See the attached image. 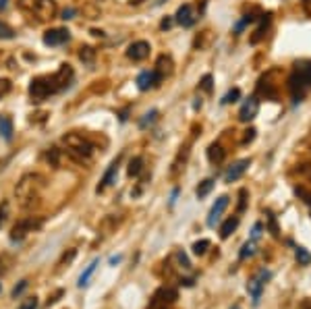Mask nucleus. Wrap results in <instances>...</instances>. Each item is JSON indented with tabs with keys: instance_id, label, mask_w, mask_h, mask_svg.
<instances>
[{
	"instance_id": "2eb2a0df",
	"label": "nucleus",
	"mask_w": 311,
	"mask_h": 309,
	"mask_svg": "<svg viewBox=\"0 0 311 309\" xmlns=\"http://www.w3.org/2000/svg\"><path fill=\"white\" fill-rule=\"evenodd\" d=\"M116 172H118V160H114V162L110 164V168L106 170L104 178L100 180V185H98V189H96V191H98V193H102L106 187H110V185H112V180L116 178Z\"/></svg>"
},
{
	"instance_id": "cd10ccee",
	"label": "nucleus",
	"mask_w": 311,
	"mask_h": 309,
	"mask_svg": "<svg viewBox=\"0 0 311 309\" xmlns=\"http://www.w3.org/2000/svg\"><path fill=\"white\" fill-rule=\"evenodd\" d=\"M156 118H158V110H150L148 114L139 120V127H141V129H148L150 124H154V122H156Z\"/></svg>"
},
{
	"instance_id": "f257e3e1",
	"label": "nucleus",
	"mask_w": 311,
	"mask_h": 309,
	"mask_svg": "<svg viewBox=\"0 0 311 309\" xmlns=\"http://www.w3.org/2000/svg\"><path fill=\"white\" fill-rule=\"evenodd\" d=\"M46 187V180L42 174L38 172H30V174H23L21 180L17 182L15 187V193H17V200L23 204V206H30L34 200L40 198L42 189Z\"/></svg>"
},
{
	"instance_id": "4be33fe9",
	"label": "nucleus",
	"mask_w": 311,
	"mask_h": 309,
	"mask_svg": "<svg viewBox=\"0 0 311 309\" xmlns=\"http://www.w3.org/2000/svg\"><path fill=\"white\" fill-rule=\"evenodd\" d=\"M236 226H238V218H236V216L228 218V220H226L222 226H220V236H222V238H228V236L232 234V230H236Z\"/></svg>"
},
{
	"instance_id": "58836bf2",
	"label": "nucleus",
	"mask_w": 311,
	"mask_h": 309,
	"mask_svg": "<svg viewBox=\"0 0 311 309\" xmlns=\"http://www.w3.org/2000/svg\"><path fill=\"white\" fill-rule=\"evenodd\" d=\"M299 172H301L307 180H311V164H303V166L299 168Z\"/></svg>"
},
{
	"instance_id": "4c0bfd02",
	"label": "nucleus",
	"mask_w": 311,
	"mask_h": 309,
	"mask_svg": "<svg viewBox=\"0 0 311 309\" xmlns=\"http://www.w3.org/2000/svg\"><path fill=\"white\" fill-rule=\"evenodd\" d=\"M10 92V81L8 79H0V98L6 96Z\"/></svg>"
},
{
	"instance_id": "bb28decb",
	"label": "nucleus",
	"mask_w": 311,
	"mask_h": 309,
	"mask_svg": "<svg viewBox=\"0 0 311 309\" xmlns=\"http://www.w3.org/2000/svg\"><path fill=\"white\" fill-rule=\"evenodd\" d=\"M141 170H144V160H141V158H133L129 162V176H139Z\"/></svg>"
},
{
	"instance_id": "09e8293b",
	"label": "nucleus",
	"mask_w": 311,
	"mask_h": 309,
	"mask_svg": "<svg viewBox=\"0 0 311 309\" xmlns=\"http://www.w3.org/2000/svg\"><path fill=\"white\" fill-rule=\"evenodd\" d=\"M92 34H94L96 38H104V32H98V30H92Z\"/></svg>"
},
{
	"instance_id": "6ab92c4d",
	"label": "nucleus",
	"mask_w": 311,
	"mask_h": 309,
	"mask_svg": "<svg viewBox=\"0 0 311 309\" xmlns=\"http://www.w3.org/2000/svg\"><path fill=\"white\" fill-rule=\"evenodd\" d=\"M54 77H56V81L60 83V88L64 90L70 83V79H73V68H70L68 64H60V68L54 73Z\"/></svg>"
},
{
	"instance_id": "5701e85b",
	"label": "nucleus",
	"mask_w": 311,
	"mask_h": 309,
	"mask_svg": "<svg viewBox=\"0 0 311 309\" xmlns=\"http://www.w3.org/2000/svg\"><path fill=\"white\" fill-rule=\"evenodd\" d=\"M98 264H100V262L94 260V262L88 266V268H86V272H83V274L79 276V286H88V282H90L92 274H94V272H96V268H98Z\"/></svg>"
},
{
	"instance_id": "6e6552de",
	"label": "nucleus",
	"mask_w": 311,
	"mask_h": 309,
	"mask_svg": "<svg viewBox=\"0 0 311 309\" xmlns=\"http://www.w3.org/2000/svg\"><path fill=\"white\" fill-rule=\"evenodd\" d=\"M70 40V34L64 27H56V30H48L44 34V44L46 46H62Z\"/></svg>"
},
{
	"instance_id": "a18cd8bd",
	"label": "nucleus",
	"mask_w": 311,
	"mask_h": 309,
	"mask_svg": "<svg viewBox=\"0 0 311 309\" xmlns=\"http://www.w3.org/2000/svg\"><path fill=\"white\" fill-rule=\"evenodd\" d=\"M268 218H270V228H272V234L274 236H278V226H276V220H274V216L268 212Z\"/></svg>"
},
{
	"instance_id": "e433bc0d",
	"label": "nucleus",
	"mask_w": 311,
	"mask_h": 309,
	"mask_svg": "<svg viewBox=\"0 0 311 309\" xmlns=\"http://www.w3.org/2000/svg\"><path fill=\"white\" fill-rule=\"evenodd\" d=\"M19 309H38V299H36V297L25 299V301L19 305Z\"/></svg>"
},
{
	"instance_id": "f8f14e48",
	"label": "nucleus",
	"mask_w": 311,
	"mask_h": 309,
	"mask_svg": "<svg viewBox=\"0 0 311 309\" xmlns=\"http://www.w3.org/2000/svg\"><path fill=\"white\" fill-rule=\"evenodd\" d=\"M228 208V195H222V198L216 200V204L212 206L210 210V216H208V226H214V224L218 222V218L224 214V210Z\"/></svg>"
},
{
	"instance_id": "ddd939ff",
	"label": "nucleus",
	"mask_w": 311,
	"mask_h": 309,
	"mask_svg": "<svg viewBox=\"0 0 311 309\" xmlns=\"http://www.w3.org/2000/svg\"><path fill=\"white\" fill-rule=\"evenodd\" d=\"M174 19H176V23H178V25H182V27H191V25L195 23V17H193V8H191V4H182V6H178V10H176Z\"/></svg>"
},
{
	"instance_id": "c85d7f7f",
	"label": "nucleus",
	"mask_w": 311,
	"mask_h": 309,
	"mask_svg": "<svg viewBox=\"0 0 311 309\" xmlns=\"http://www.w3.org/2000/svg\"><path fill=\"white\" fill-rule=\"evenodd\" d=\"M256 241H247L245 245H243V249H241V254H238V258L241 260H247V258H251L253 254H256Z\"/></svg>"
},
{
	"instance_id": "dca6fc26",
	"label": "nucleus",
	"mask_w": 311,
	"mask_h": 309,
	"mask_svg": "<svg viewBox=\"0 0 311 309\" xmlns=\"http://www.w3.org/2000/svg\"><path fill=\"white\" fill-rule=\"evenodd\" d=\"M294 73L303 79L307 88H311V60H301L294 64Z\"/></svg>"
},
{
	"instance_id": "2f4dec72",
	"label": "nucleus",
	"mask_w": 311,
	"mask_h": 309,
	"mask_svg": "<svg viewBox=\"0 0 311 309\" xmlns=\"http://www.w3.org/2000/svg\"><path fill=\"white\" fill-rule=\"evenodd\" d=\"M15 38V32H12V27H8L6 23L0 21V40H12Z\"/></svg>"
},
{
	"instance_id": "c756f323",
	"label": "nucleus",
	"mask_w": 311,
	"mask_h": 309,
	"mask_svg": "<svg viewBox=\"0 0 311 309\" xmlns=\"http://www.w3.org/2000/svg\"><path fill=\"white\" fill-rule=\"evenodd\" d=\"M94 56H96V50H94L92 46H83L81 52H79V58H81L83 62H92Z\"/></svg>"
},
{
	"instance_id": "0eeeda50",
	"label": "nucleus",
	"mask_w": 311,
	"mask_h": 309,
	"mask_svg": "<svg viewBox=\"0 0 311 309\" xmlns=\"http://www.w3.org/2000/svg\"><path fill=\"white\" fill-rule=\"evenodd\" d=\"M40 220H34V218H27V220H19L15 226H12V232H10V238L12 241H21V238H25L27 232H32L34 228L40 226Z\"/></svg>"
},
{
	"instance_id": "aec40b11",
	"label": "nucleus",
	"mask_w": 311,
	"mask_h": 309,
	"mask_svg": "<svg viewBox=\"0 0 311 309\" xmlns=\"http://www.w3.org/2000/svg\"><path fill=\"white\" fill-rule=\"evenodd\" d=\"M12 120H10V116H6V114H2L0 116V137L4 139V142H10L12 139Z\"/></svg>"
},
{
	"instance_id": "393cba45",
	"label": "nucleus",
	"mask_w": 311,
	"mask_h": 309,
	"mask_svg": "<svg viewBox=\"0 0 311 309\" xmlns=\"http://www.w3.org/2000/svg\"><path fill=\"white\" fill-rule=\"evenodd\" d=\"M294 258H296V262H299V266H309L311 264V254L305 247H296Z\"/></svg>"
},
{
	"instance_id": "7c9ffc66",
	"label": "nucleus",
	"mask_w": 311,
	"mask_h": 309,
	"mask_svg": "<svg viewBox=\"0 0 311 309\" xmlns=\"http://www.w3.org/2000/svg\"><path fill=\"white\" fill-rule=\"evenodd\" d=\"M208 247H210V241H208V238H202V241L193 243V254L195 256H204L208 251Z\"/></svg>"
},
{
	"instance_id": "4468645a",
	"label": "nucleus",
	"mask_w": 311,
	"mask_h": 309,
	"mask_svg": "<svg viewBox=\"0 0 311 309\" xmlns=\"http://www.w3.org/2000/svg\"><path fill=\"white\" fill-rule=\"evenodd\" d=\"M176 299H178V292L174 288H170V286H162L158 292L154 294V301L156 303H162V305H170Z\"/></svg>"
},
{
	"instance_id": "9b49d317",
	"label": "nucleus",
	"mask_w": 311,
	"mask_h": 309,
	"mask_svg": "<svg viewBox=\"0 0 311 309\" xmlns=\"http://www.w3.org/2000/svg\"><path fill=\"white\" fill-rule=\"evenodd\" d=\"M251 166V160L249 158H245V160H238V162H234L228 170H226V174H224V180L226 182H232V180H238L243 174H245V170Z\"/></svg>"
},
{
	"instance_id": "9d476101",
	"label": "nucleus",
	"mask_w": 311,
	"mask_h": 309,
	"mask_svg": "<svg viewBox=\"0 0 311 309\" xmlns=\"http://www.w3.org/2000/svg\"><path fill=\"white\" fill-rule=\"evenodd\" d=\"M148 54H150V44L146 40H137V42H133L129 48H126V56H129L131 60H135V62L148 58Z\"/></svg>"
},
{
	"instance_id": "a878e982",
	"label": "nucleus",
	"mask_w": 311,
	"mask_h": 309,
	"mask_svg": "<svg viewBox=\"0 0 311 309\" xmlns=\"http://www.w3.org/2000/svg\"><path fill=\"white\" fill-rule=\"evenodd\" d=\"M214 189V180L212 178H206L200 182V187H197V198H206V195Z\"/></svg>"
},
{
	"instance_id": "de8ad7c7",
	"label": "nucleus",
	"mask_w": 311,
	"mask_h": 309,
	"mask_svg": "<svg viewBox=\"0 0 311 309\" xmlns=\"http://www.w3.org/2000/svg\"><path fill=\"white\" fill-rule=\"evenodd\" d=\"M73 15H75V8H66L62 12V19H73Z\"/></svg>"
},
{
	"instance_id": "49530a36",
	"label": "nucleus",
	"mask_w": 311,
	"mask_h": 309,
	"mask_svg": "<svg viewBox=\"0 0 311 309\" xmlns=\"http://www.w3.org/2000/svg\"><path fill=\"white\" fill-rule=\"evenodd\" d=\"M170 27H172V19H164L160 23V30H170Z\"/></svg>"
},
{
	"instance_id": "72a5a7b5",
	"label": "nucleus",
	"mask_w": 311,
	"mask_h": 309,
	"mask_svg": "<svg viewBox=\"0 0 311 309\" xmlns=\"http://www.w3.org/2000/svg\"><path fill=\"white\" fill-rule=\"evenodd\" d=\"M48 162H50L54 168L60 164V152L56 150V148H50V150H48Z\"/></svg>"
},
{
	"instance_id": "39448f33",
	"label": "nucleus",
	"mask_w": 311,
	"mask_h": 309,
	"mask_svg": "<svg viewBox=\"0 0 311 309\" xmlns=\"http://www.w3.org/2000/svg\"><path fill=\"white\" fill-rule=\"evenodd\" d=\"M36 15L42 19V21H48V19H54L56 17V0H34V8H32Z\"/></svg>"
},
{
	"instance_id": "79ce46f5",
	"label": "nucleus",
	"mask_w": 311,
	"mask_h": 309,
	"mask_svg": "<svg viewBox=\"0 0 311 309\" xmlns=\"http://www.w3.org/2000/svg\"><path fill=\"white\" fill-rule=\"evenodd\" d=\"M238 198H241V202H238V212H243V210H245V198H247V191L245 189H241V193H238Z\"/></svg>"
},
{
	"instance_id": "412c9836",
	"label": "nucleus",
	"mask_w": 311,
	"mask_h": 309,
	"mask_svg": "<svg viewBox=\"0 0 311 309\" xmlns=\"http://www.w3.org/2000/svg\"><path fill=\"white\" fill-rule=\"evenodd\" d=\"M268 25H270V15H264V19H262V25L256 30V34L251 36V44H260V42L264 40V36H266V30H268Z\"/></svg>"
},
{
	"instance_id": "c9c22d12",
	"label": "nucleus",
	"mask_w": 311,
	"mask_h": 309,
	"mask_svg": "<svg viewBox=\"0 0 311 309\" xmlns=\"http://www.w3.org/2000/svg\"><path fill=\"white\" fill-rule=\"evenodd\" d=\"M212 81H214V79H212V75H204L202 77V83H200V88L204 90V92H212Z\"/></svg>"
},
{
	"instance_id": "37998d69",
	"label": "nucleus",
	"mask_w": 311,
	"mask_h": 309,
	"mask_svg": "<svg viewBox=\"0 0 311 309\" xmlns=\"http://www.w3.org/2000/svg\"><path fill=\"white\" fill-rule=\"evenodd\" d=\"M176 258H178V262L182 264V268H191V264H189L187 256H185V254H182V251H178V254H176Z\"/></svg>"
},
{
	"instance_id": "b1692460",
	"label": "nucleus",
	"mask_w": 311,
	"mask_h": 309,
	"mask_svg": "<svg viewBox=\"0 0 311 309\" xmlns=\"http://www.w3.org/2000/svg\"><path fill=\"white\" fill-rule=\"evenodd\" d=\"M258 96H266V98H276V90L268 83L266 79H260L258 83Z\"/></svg>"
},
{
	"instance_id": "473e14b6",
	"label": "nucleus",
	"mask_w": 311,
	"mask_h": 309,
	"mask_svg": "<svg viewBox=\"0 0 311 309\" xmlns=\"http://www.w3.org/2000/svg\"><path fill=\"white\" fill-rule=\"evenodd\" d=\"M238 98H241V90H238V88H234V90H230L228 94H226V96L222 98V104H230V102H236Z\"/></svg>"
},
{
	"instance_id": "3c124183",
	"label": "nucleus",
	"mask_w": 311,
	"mask_h": 309,
	"mask_svg": "<svg viewBox=\"0 0 311 309\" xmlns=\"http://www.w3.org/2000/svg\"><path fill=\"white\" fill-rule=\"evenodd\" d=\"M118 262H120V256H116V258H112V260H110V264H118Z\"/></svg>"
},
{
	"instance_id": "ea45409f",
	"label": "nucleus",
	"mask_w": 311,
	"mask_h": 309,
	"mask_svg": "<svg viewBox=\"0 0 311 309\" xmlns=\"http://www.w3.org/2000/svg\"><path fill=\"white\" fill-rule=\"evenodd\" d=\"M260 236H262V224L258 222L256 226H253V232H251V241H258Z\"/></svg>"
},
{
	"instance_id": "8fccbe9b",
	"label": "nucleus",
	"mask_w": 311,
	"mask_h": 309,
	"mask_svg": "<svg viewBox=\"0 0 311 309\" xmlns=\"http://www.w3.org/2000/svg\"><path fill=\"white\" fill-rule=\"evenodd\" d=\"M6 4H8V0H0V10H4Z\"/></svg>"
},
{
	"instance_id": "1a4fd4ad",
	"label": "nucleus",
	"mask_w": 311,
	"mask_h": 309,
	"mask_svg": "<svg viewBox=\"0 0 311 309\" xmlns=\"http://www.w3.org/2000/svg\"><path fill=\"white\" fill-rule=\"evenodd\" d=\"M258 110H260V100L258 96H251L247 98V102L241 106V110H238V118H241L243 122H249L258 116Z\"/></svg>"
},
{
	"instance_id": "423d86ee",
	"label": "nucleus",
	"mask_w": 311,
	"mask_h": 309,
	"mask_svg": "<svg viewBox=\"0 0 311 309\" xmlns=\"http://www.w3.org/2000/svg\"><path fill=\"white\" fill-rule=\"evenodd\" d=\"M160 81H162V75L158 71H144V73L137 75V88L141 92H148V90L158 88Z\"/></svg>"
},
{
	"instance_id": "20e7f679",
	"label": "nucleus",
	"mask_w": 311,
	"mask_h": 309,
	"mask_svg": "<svg viewBox=\"0 0 311 309\" xmlns=\"http://www.w3.org/2000/svg\"><path fill=\"white\" fill-rule=\"evenodd\" d=\"M272 278V272L270 270H260L256 276H253L251 280H249V284H247V290H249V294H251V299H253V303H260V299H262V292H264V286H266V282Z\"/></svg>"
},
{
	"instance_id": "a211bd4d",
	"label": "nucleus",
	"mask_w": 311,
	"mask_h": 309,
	"mask_svg": "<svg viewBox=\"0 0 311 309\" xmlns=\"http://www.w3.org/2000/svg\"><path fill=\"white\" fill-rule=\"evenodd\" d=\"M172 58H170V56H166V54H162L160 56V58H158V62H156V68H154V71H158L160 75H162V79L164 77H168V75H170L172 73Z\"/></svg>"
},
{
	"instance_id": "f03ea898",
	"label": "nucleus",
	"mask_w": 311,
	"mask_h": 309,
	"mask_svg": "<svg viewBox=\"0 0 311 309\" xmlns=\"http://www.w3.org/2000/svg\"><path fill=\"white\" fill-rule=\"evenodd\" d=\"M62 144L66 146L68 156L73 158L79 164H88L92 158V152H94V144L90 142L88 137H83L81 133H66L62 137Z\"/></svg>"
},
{
	"instance_id": "c03bdc74",
	"label": "nucleus",
	"mask_w": 311,
	"mask_h": 309,
	"mask_svg": "<svg viewBox=\"0 0 311 309\" xmlns=\"http://www.w3.org/2000/svg\"><path fill=\"white\" fill-rule=\"evenodd\" d=\"M25 288H27V280H21V284L12 288V297H17V294H21Z\"/></svg>"
},
{
	"instance_id": "a19ab883",
	"label": "nucleus",
	"mask_w": 311,
	"mask_h": 309,
	"mask_svg": "<svg viewBox=\"0 0 311 309\" xmlns=\"http://www.w3.org/2000/svg\"><path fill=\"white\" fill-rule=\"evenodd\" d=\"M256 129H249V131H245V137H243V144H249V142H253L256 139Z\"/></svg>"
},
{
	"instance_id": "f704fd0d",
	"label": "nucleus",
	"mask_w": 311,
	"mask_h": 309,
	"mask_svg": "<svg viewBox=\"0 0 311 309\" xmlns=\"http://www.w3.org/2000/svg\"><path fill=\"white\" fill-rule=\"evenodd\" d=\"M8 210H10V206H8V202H2L0 204V226L6 222V218H8Z\"/></svg>"
},
{
	"instance_id": "7ed1b4c3",
	"label": "nucleus",
	"mask_w": 311,
	"mask_h": 309,
	"mask_svg": "<svg viewBox=\"0 0 311 309\" xmlns=\"http://www.w3.org/2000/svg\"><path fill=\"white\" fill-rule=\"evenodd\" d=\"M58 92H62V88H60V83L56 81L54 75H50V77H36L32 81V86H30V96H32L34 102H44L46 98L58 94Z\"/></svg>"
},
{
	"instance_id": "f3484780",
	"label": "nucleus",
	"mask_w": 311,
	"mask_h": 309,
	"mask_svg": "<svg viewBox=\"0 0 311 309\" xmlns=\"http://www.w3.org/2000/svg\"><path fill=\"white\" fill-rule=\"evenodd\" d=\"M224 158H226V150H224L220 144H212V146L208 148V160H210L212 164H222Z\"/></svg>"
}]
</instances>
